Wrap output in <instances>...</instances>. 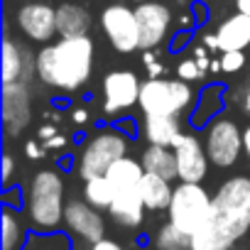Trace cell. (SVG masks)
Instances as JSON below:
<instances>
[{
  "label": "cell",
  "mask_w": 250,
  "mask_h": 250,
  "mask_svg": "<svg viewBox=\"0 0 250 250\" xmlns=\"http://www.w3.org/2000/svg\"><path fill=\"white\" fill-rule=\"evenodd\" d=\"M250 230V179H226L216 196L211 218L191 235V250H230Z\"/></svg>",
  "instance_id": "cell-1"
},
{
  "label": "cell",
  "mask_w": 250,
  "mask_h": 250,
  "mask_svg": "<svg viewBox=\"0 0 250 250\" xmlns=\"http://www.w3.org/2000/svg\"><path fill=\"white\" fill-rule=\"evenodd\" d=\"M93 40L86 37H59L42 47L35 57V69L42 83L62 91L81 88L93 71Z\"/></svg>",
  "instance_id": "cell-2"
},
{
  "label": "cell",
  "mask_w": 250,
  "mask_h": 250,
  "mask_svg": "<svg viewBox=\"0 0 250 250\" xmlns=\"http://www.w3.org/2000/svg\"><path fill=\"white\" fill-rule=\"evenodd\" d=\"M64 179L54 169H42L32 177L27 191V213L40 230H52L64 221Z\"/></svg>",
  "instance_id": "cell-3"
},
{
  "label": "cell",
  "mask_w": 250,
  "mask_h": 250,
  "mask_svg": "<svg viewBox=\"0 0 250 250\" xmlns=\"http://www.w3.org/2000/svg\"><path fill=\"white\" fill-rule=\"evenodd\" d=\"M211 211H213V196L201 184L182 182L174 189L167 216H169L172 226H177L187 235H194L196 230H201L206 226V221L211 218Z\"/></svg>",
  "instance_id": "cell-4"
},
{
  "label": "cell",
  "mask_w": 250,
  "mask_h": 250,
  "mask_svg": "<svg viewBox=\"0 0 250 250\" xmlns=\"http://www.w3.org/2000/svg\"><path fill=\"white\" fill-rule=\"evenodd\" d=\"M123 157H128V140H125V135L120 130H101L83 145L76 172L83 182L93 177H103L110 169V165H115Z\"/></svg>",
  "instance_id": "cell-5"
},
{
  "label": "cell",
  "mask_w": 250,
  "mask_h": 250,
  "mask_svg": "<svg viewBox=\"0 0 250 250\" xmlns=\"http://www.w3.org/2000/svg\"><path fill=\"white\" fill-rule=\"evenodd\" d=\"M194 101V91L182 79H147L140 86V108L145 115H179Z\"/></svg>",
  "instance_id": "cell-6"
},
{
  "label": "cell",
  "mask_w": 250,
  "mask_h": 250,
  "mask_svg": "<svg viewBox=\"0 0 250 250\" xmlns=\"http://www.w3.org/2000/svg\"><path fill=\"white\" fill-rule=\"evenodd\" d=\"M101 27L110 42V47L120 54H133L140 49V25L133 8L113 3L101 13Z\"/></svg>",
  "instance_id": "cell-7"
},
{
  "label": "cell",
  "mask_w": 250,
  "mask_h": 250,
  "mask_svg": "<svg viewBox=\"0 0 250 250\" xmlns=\"http://www.w3.org/2000/svg\"><path fill=\"white\" fill-rule=\"evenodd\" d=\"M204 147L216 167H233L243 152V133L230 118H216L206 128Z\"/></svg>",
  "instance_id": "cell-8"
},
{
  "label": "cell",
  "mask_w": 250,
  "mask_h": 250,
  "mask_svg": "<svg viewBox=\"0 0 250 250\" xmlns=\"http://www.w3.org/2000/svg\"><path fill=\"white\" fill-rule=\"evenodd\" d=\"M140 86L143 83L138 81V74L128 69L110 71L103 79V113L118 115L140 103Z\"/></svg>",
  "instance_id": "cell-9"
},
{
  "label": "cell",
  "mask_w": 250,
  "mask_h": 250,
  "mask_svg": "<svg viewBox=\"0 0 250 250\" xmlns=\"http://www.w3.org/2000/svg\"><path fill=\"white\" fill-rule=\"evenodd\" d=\"M135 15L140 25V49L152 52L167 40L172 30V10L165 3L150 0V3H140L135 8Z\"/></svg>",
  "instance_id": "cell-10"
},
{
  "label": "cell",
  "mask_w": 250,
  "mask_h": 250,
  "mask_svg": "<svg viewBox=\"0 0 250 250\" xmlns=\"http://www.w3.org/2000/svg\"><path fill=\"white\" fill-rule=\"evenodd\" d=\"M18 30L32 42H49L57 32V8L47 3H25L15 13Z\"/></svg>",
  "instance_id": "cell-11"
},
{
  "label": "cell",
  "mask_w": 250,
  "mask_h": 250,
  "mask_svg": "<svg viewBox=\"0 0 250 250\" xmlns=\"http://www.w3.org/2000/svg\"><path fill=\"white\" fill-rule=\"evenodd\" d=\"M174 157H177V174L182 182L187 184H201L204 177L208 174V155L206 147L199 143L196 135L184 133L177 143H174Z\"/></svg>",
  "instance_id": "cell-12"
},
{
  "label": "cell",
  "mask_w": 250,
  "mask_h": 250,
  "mask_svg": "<svg viewBox=\"0 0 250 250\" xmlns=\"http://www.w3.org/2000/svg\"><path fill=\"white\" fill-rule=\"evenodd\" d=\"M64 223L76 238L86 240L88 245L105 238V218L88 201L71 199L66 204V211H64Z\"/></svg>",
  "instance_id": "cell-13"
},
{
  "label": "cell",
  "mask_w": 250,
  "mask_h": 250,
  "mask_svg": "<svg viewBox=\"0 0 250 250\" xmlns=\"http://www.w3.org/2000/svg\"><path fill=\"white\" fill-rule=\"evenodd\" d=\"M3 125L8 135H20L32 118L30 108V88L27 81H15V83H3Z\"/></svg>",
  "instance_id": "cell-14"
},
{
  "label": "cell",
  "mask_w": 250,
  "mask_h": 250,
  "mask_svg": "<svg viewBox=\"0 0 250 250\" xmlns=\"http://www.w3.org/2000/svg\"><path fill=\"white\" fill-rule=\"evenodd\" d=\"M35 59L25 47H20L13 37L3 40V83H15V81H27L35 69Z\"/></svg>",
  "instance_id": "cell-15"
},
{
  "label": "cell",
  "mask_w": 250,
  "mask_h": 250,
  "mask_svg": "<svg viewBox=\"0 0 250 250\" xmlns=\"http://www.w3.org/2000/svg\"><path fill=\"white\" fill-rule=\"evenodd\" d=\"M216 47L218 52H243L250 47V18L248 15H230L216 30Z\"/></svg>",
  "instance_id": "cell-16"
},
{
  "label": "cell",
  "mask_w": 250,
  "mask_h": 250,
  "mask_svg": "<svg viewBox=\"0 0 250 250\" xmlns=\"http://www.w3.org/2000/svg\"><path fill=\"white\" fill-rule=\"evenodd\" d=\"M110 216L115 223L125 226V228H140L143 221H145V201L140 196L138 189H130V191H118L113 204H110Z\"/></svg>",
  "instance_id": "cell-17"
},
{
  "label": "cell",
  "mask_w": 250,
  "mask_h": 250,
  "mask_svg": "<svg viewBox=\"0 0 250 250\" xmlns=\"http://www.w3.org/2000/svg\"><path fill=\"white\" fill-rule=\"evenodd\" d=\"M143 130H145L147 143L160 145V147H174V143L184 135L179 125V115H160V113L145 115Z\"/></svg>",
  "instance_id": "cell-18"
},
{
  "label": "cell",
  "mask_w": 250,
  "mask_h": 250,
  "mask_svg": "<svg viewBox=\"0 0 250 250\" xmlns=\"http://www.w3.org/2000/svg\"><path fill=\"white\" fill-rule=\"evenodd\" d=\"M91 30V15L83 5L64 3L57 8V32L59 37H86Z\"/></svg>",
  "instance_id": "cell-19"
},
{
  "label": "cell",
  "mask_w": 250,
  "mask_h": 250,
  "mask_svg": "<svg viewBox=\"0 0 250 250\" xmlns=\"http://www.w3.org/2000/svg\"><path fill=\"white\" fill-rule=\"evenodd\" d=\"M138 191H140L147 211H167L169 204H172V196H174V189H172L169 179L157 177V174H147V172H145Z\"/></svg>",
  "instance_id": "cell-20"
},
{
  "label": "cell",
  "mask_w": 250,
  "mask_h": 250,
  "mask_svg": "<svg viewBox=\"0 0 250 250\" xmlns=\"http://www.w3.org/2000/svg\"><path fill=\"white\" fill-rule=\"evenodd\" d=\"M105 177L113 184L115 194L118 191H130V189H138L140 187V182L145 177V167H143V162H138L133 157H123L115 165H110V169L105 172Z\"/></svg>",
  "instance_id": "cell-21"
},
{
  "label": "cell",
  "mask_w": 250,
  "mask_h": 250,
  "mask_svg": "<svg viewBox=\"0 0 250 250\" xmlns=\"http://www.w3.org/2000/svg\"><path fill=\"white\" fill-rule=\"evenodd\" d=\"M143 167L147 174H157V177H165V179H179L177 174V157H174V150L172 147H160V145H150L143 157H140Z\"/></svg>",
  "instance_id": "cell-22"
},
{
  "label": "cell",
  "mask_w": 250,
  "mask_h": 250,
  "mask_svg": "<svg viewBox=\"0 0 250 250\" xmlns=\"http://www.w3.org/2000/svg\"><path fill=\"white\" fill-rule=\"evenodd\" d=\"M115 199V189L113 184L108 182V177H93V179H86V187H83V201H88L93 208H110Z\"/></svg>",
  "instance_id": "cell-23"
},
{
  "label": "cell",
  "mask_w": 250,
  "mask_h": 250,
  "mask_svg": "<svg viewBox=\"0 0 250 250\" xmlns=\"http://www.w3.org/2000/svg\"><path fill=\"white\" fill-rule=\"evenodd\" d=\"M152 240H155L157 250H191V235H187L184 230H179L169 221L157 228Z\"/></svg>",
  "instance_id": "cell-24"
},
{
  "label": "cell",
  "mask_w": 250,
  "mask_h": 250,
  "mask_svg": "<svg viewBox=\"0 0 250 250\" xmlns=\"http://www.w3.org/2000/svg\"><path fill=\"white\" fill-rule=\"evenodd\" d=\"M0 238H3V250H20L25 240V228L20 218L13 213V208H3V221H0Z\"/></svg>",
  "instance_id": "cell-25"
},
{
  "label": "cell",
  "mask_w": 250,
  "mask_h": 250,
  "mask_svg": "<svg viewBox=\"0 0 250 250\" xmlns=\"http://www.w3.org/2000/svg\"><path fill=\"white\" fill-rule=\"evenodd\" d=\"M221 71L226 74H238L245 66V54L243 52H223L221 54Z\"/></svg>",
  "instance_id": "cell-26"
},
{
  "label": "cell",
  "mask_w": 250,
  "mask_h": 250,
  "mask_svg": "<svg viewBox=\"0 0 250 250\" xmlns=\"http://www.w3.org/2000/svg\"><path fill=\"white\" fill-rule=\"evenodd\" d=\"M206 71L199 66V62L196 59H184V62H179V66H177V79H182V81H196V79H201Z\"/></svg>",
  "instance_id": "cell-27"
},
{
  "label": "cell",
  "mask_w": 250,
  "mask_h": 250,
  "mask_svg": "<svg viewBox=\"0 0 250 250\" xmlns=\"http://www.w3.org/2000/svg\"><path fill=\"white\" fill-rule=\"evenodd\" d=\"M13 174H15V160H13L10 152H5V155H3V177H0V179H3V187L10 184Z\"/></svg>",
  "instance_id": "cell-28"
},
{
  "label": "cell",
  "mask_w": 250,
  "mask_h": 250,
  "mask_svg": "<svg viewBox=\"0 0 250 250\" xmlns=\"http://www.w3.org/2000/svg\"><path fill=\"white\" fill-rule=\"evenodd\" d=\"M143 59H145V64H147L150 79H160V76H162V71H165V66L155 59V54H152V52H145V57H143Z\"/></svg>",
  "instance_id": "cell-29"
},
{
  "label": "cell",
  "mask_w": 250,
  "mask_h": 250,
  "mask_svg": "<svg viewBox=\"0 0 250 250\" xmlns=\"http://www.w3.org/2000/svg\"><path fill=\"white\" fill-rule=\"evenodd\" d=\"M88 250H125L120 243H115V240H110V238H103V240H98V243H93Z\"/></svg>",
  "instance_id": "cell-30"
},
{
  "label": "cell",
  "mask_w": 250,
  "mask_h": 250,
  "mask_svg": "<svg viewBox=\"0 0 250 250\" xmlns=\"http://www.w3.org/2000/svg\"><path fill=\"white\" fill-rule=\"evenodd\" d=\"M25 152H27V157H30V160H37V157H42V147H40L35 140H30V143L25 145Z\"/></svg>",
  "instance_id": "cell-31"
},
{
  "label": "cell",
  "mask_w": 250,
  "mask_h": 250,
  "mask_svg": "<svg viewBox=\"0 0 250 250\" xmlns=\"http://www.w3.org/2000/svg\"><path fill=\"white\" fill-rule=\"evenodd\" d=\"M235 10L240 15H248L250 18V0H235Z\"/></svg>",
  "instance_id": "cell-32"
},
{
  "label": "cell",
  "mask_w": 250,
  "mask_h": 250,
  "mask_svg": "<svg viewBox=\"0 0 250 250\" xmlns=\"http://www.w3.org/2000/svg\"><path fill=\"white\" fill-rule=\"evenodd\" d=\"M64 145H66V138L64 135H54L52 140L44 143V147H64Z\"/></svg>",
  "instance_id": "cell-33"
},
{
  "label": "cell",
  "mask_w": 250,
  "mask_h": 250,
  "mask_svg": "<svg viewBox=\"0 0 250 250\" xmlns=\"http://www.w3.org/2000/svg\"><path fill=\"white\" fill-rule=\"evenodd\" d=\"M54 135H57V130H54V128H52V125H44V128H42V130H40V138H42V140H44V143H47V140H52V138H54Z\"/></svg>",
  "instance_id": "cell-34"
},
{
  "label": "cell",
  "mask_w": 250,
  "mask_h": 250,
  "mask_svg": "<svg viewBox=\"0 0 250 250\" xmlns=\"http://www.w3.org/2000/svg\"><path fill=\"white\" fill-rule=\"evenodd\" d=\"M71 118H74V123H86V120H88V113H86L83 108H76V110L71 113Z\"/></svg>",
  "instance_id": "cell-35"
},
{
  "label": "cell",
  "mask_w": 250,
  "mask_h": 250,
  "mask_svg": "<svg viewBox=\"0 0 250 250\" xmlns=\"http://www.w3.org/2000/svg\"><path fill=\"white\" fill-rule=\"evenodd\" d=\"M243 152H245L248 160H250V128L243 130Z\"/></svg>",
  "instance_id": "cell-36"
},
{
  "label": "cell",
  "mask_w": 250,
  "mask_h": 250,
  "mask_svg": "<svg viewBox=\"0 0 250 250\" xmlns=\"http://www.w3.org/2000/svg\"><path fill=\"white\" fill-rule=\"evenodd\" d=\"M243 108H245V113L250 115V88L245 91V98H243Z\"/></svg>",
  "instance_id": "cell-37"
},
{
  "label": "cell",
  "mask_w": 250,
  "mask_h": 250,
  "mask_svg": "<svg viewBox=\"0 0 250 250\" xmlns=\"http://www.w3.org/2000/svg\"><path fill=\"white\" fill-rule=\"evenodd\" d=\"M133 3H138V5H140V3H150V0H133Z\"/></svg>",
  "instance_id": "cell-38"
}]
</instances>
